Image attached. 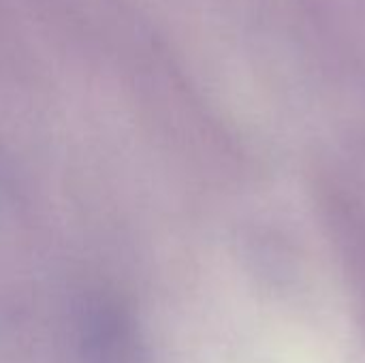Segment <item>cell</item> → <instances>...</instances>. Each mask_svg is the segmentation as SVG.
I'll return each instance as SVG.
<instances>
[{
    "instance_id": "cell-1",
    "label": "cell",
    "mask_w": 365,
    "mask_h": 363,
    "mask_svg": "<svg viewBox=\"0 0 365 363\" xmlns=\"http://www.w3.org/2000/svg\"><path fill=\"white\" fill-rule=\"evenodd\" d=\"M86 363H141L137 329L128 321L105 319L81 334Z\"/></svg>"
}]
</instances>
